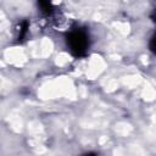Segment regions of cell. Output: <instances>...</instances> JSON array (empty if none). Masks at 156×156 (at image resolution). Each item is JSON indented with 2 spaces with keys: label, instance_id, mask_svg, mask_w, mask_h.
<instances>
[{
  "label": "cell",
  "instance_id": "cell-1",
  "mask_svg": "<svg viewBox=\"0 0 156 156\" xmlns=\"http://www.w3.org/2000/svg\"><path fill=\"white\" fill-rule=\"evenodd\" d=\"M67 45L72 55L79 57L85 55L89 48V37L83 29H74L67 35Z\"/></svg>",
  "mask_w": 156,
  "mask_h": 156
},
{
  "label": "cell",
  "instance_id": "cell-4",
  "mask_svg": "<svg viewBox=\"0 0 156 156\" xmlns=\"http://www.w3.org/2000/svg\"><path fill=\"white\" fill-rule=\"evenodd\" d=\"M150 49H151V51L156 55V35H154L152 39L150 40Z\"/></svg>",
  "mask_w": 156,
  "mask_h": 156
},
{
  "label": "cell",
  "instance_id": "cell-2",
  "mask_svg": "<svg viewBox=\"0 0 156 156\" xmlns=\"http://www.w3.org/2000/svg\"><path fill=\"white\" fill-rule=\"evenodd\" d=\"M38 4L41 7L43 12H45V13H51L52 12V2H51V0H38Z\"/></svg>",
  "mask_w": 156,
  "mask_h": 156
},
{
  "label": "cell",
  "instance_id": "cell-3",
  "mask_svg": "<svg viewBox=\"0 0 156 156\" xmlns=\"http://www.w3.org/2000/svg\"><path fill=\"white\" fill-rule=\"evenodd\" d=\"M27 29H28V22H27V21H23V22L20 24V34H18V39H22V38L26 35Z\"/></svg>",
  "mask_w": 156,
  "mask_h": 156
}]
</instances>
